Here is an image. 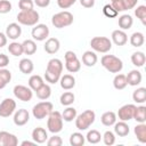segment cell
<instances>
[{"label":"cell","mask_w":146,"mask_h":146,"mask_svg":"<svg viewBox=\"0 0 146 146\" xmlns=\"http://www.w3.org/2000/svg\"><path fill=\"white\" fill-rule=\"evenodd\" d=\"M63 72V63L58 58H51L44 72V79L47 82L55 84L59 81V78L62 76Z\"/></svg>","instance_id":"6da1fadb"},{"label":"cell","mask_w":146,"mask_h":146,"mask_svg":"<svg viewBox=\"0 0 146 146\" xmlns=\"http://www.w3.org/2000/svg\"><path fill=\"white\" fill-rule=\"evenodd\" d=\"M100 63L103 67L111 73H120L123 68L122 60L114 55H104L100 59Z\"/></svg>","instance_id":"7a4b0ae2"},{"label":"cell","mask_w":146,"mask_h":146,"mask_svg":"<svg viewBox=\"0 0 146 146\" xmlns=\"http://www.w3.org/2000/svg\"><path fill=\"white\" fill-rule=\"evenodd\" d=\"M95 119H96L95 112L91 111V110H86V111L82 112L81 114L76 115V117L74 119V120H75V127H76V129H79L80 131L87 130V129L95 122Z\"/></svg>","instance_id":"3957f363"},{"label":"cell","mask_w":146,"mask_h":146,"mask_svg":"<svg viewBox=\"0 0 146 146\" xmlns=\"http://www.w3.org/2000/svg\"><path fill=\"white\" fill-rule=\"evenodd\" d=\"M40 19L39 13L34 9L26 10V11H19L17 14V22L18 24L25 25V26H34L38 24Z\"/></svg>","instance_id":"277c9868"},{"label":"cell","mask_w":146,"mask_h":146,"mask_svg":"<svg viewBox=\"0 0 146 146\" xmlns=\"http://www.w3.org/2000/svg\"><path fill=\"white\" fill-rule=\"evenodd\" d=\"M74 21V17L73 15L67 11V10H64V11H60V13H57L55 14L52 17H51V24L56 27V29H64V27H67L70 26Z\"/></svg>","instance_id":"5b68a950"},{"label":"cell","mask_w":146,"mask_h":146,"mask_svg":"<svg viewBox=\"0 0 146 146\" xmlns=\"http://www.w3.org/2000/svg\"><path fill=\"white\" fill-rule=\"evenodd\" d=\"M47 120V128L52 133H58L63 129V117L62 113L58 111H52L48 116Z\"/></svg>","instance_id":"8992f818"},{"label":"cell","mask_w":146,"mask_h":146,"mask_svg":"<svg viewBox=\"0 0 146 146\" xmlns=\"http://www.w3.org/2000/svg\"><path fill=\"white\" fill-rule=\"evenodd\" d=\"M54 111V106L50 102H40L38 104H35L32 108V115L36 119V120H42L44 117H47L51 112Z\"/></svg>","instance_id":"52a82bcc"},{"label":"cell","mask_w":146,"mask_h":146,"mask_svg":"<svg viewBox=\"0 0 146 146\" xmlns=\"http://www.w3.org/2000/svg\"><path fill=\"white\" fill-rule=\"evenodd\" d=\"M91 48L102 54H106L112 49V41L106 36H95L90 40Z\"/></svg>","instance_id":"ba28073f"},{"label":"cell","mask_w":146,"mask_h":146,"mask_svg":"<svg viewBox=\"0 0 146 146\" xmlns=\"http://www.w3.org/2000/svg\"><path fill=\"white\" fill-rule=\"evenodd\" d=\"M65 57V67L70 73H76L81 68V63L78 59V56L74 51L68 50L64 55Z\"/></svg>","instance_id":"9c48e42d"},{"label":"cell","mask_w":146,"mask_h":146,"mask_svg":"<svg viewBox=\"0 0 146 146\" xmlns=\"http://www.w3.org/2000/svg\"><path fill=\"white\" fill-rule=\"evenodd\" d=\"M13 92H14V96L22 102H30L33 97V90L30 87H26L23 84L15 86L13 89Z\"/></svg>","instance_id":"30bf717a"},{"label":"cell","mask_w":146,"mask_h":146,"mask_svg":"<svg viewBox=\"0 0 146 146\" xmlns=\"http://www.w3.org/2000/svg\"><path fill=\"white\" fill-rule=\"evenodd\" d=\"M16 110V102L13 98H6L0 103V116L9 117Z\"/></svg>","instance_id":"8fae6325"},{"label":"cell","mask_w":146,"mask_h":146,"mask_svg":"<svg viewBox=\"0 0 146 146\" xmlns=\"http://www.w3.org/2000/svg\"><path fill=\"white\" fill-rule=\"evenodd\" d=\"M32 38L35 41H43L49 35V27L46 24H36L32 29Z\"/></svg>","instance_id":"7c38bea8"},{"label":"cell","mask_w":146,"mask_h":146,"mask_svg":"<svg viewBox=\"0 0 146 146\" xmlns=\"http://www.w3.org/2000/svg\"><path fill=\"white\" fill-rule=\"evenodd\" d=\"M135 108H136V105L133 104H125L123 106H121L117 111V114L116 116L119 117L120 121H129L133 117V113H135Z\"/></svg>","instance_id":"4fadbf2b"},{"label":"cell","mask_w":146,"mask_h":146,"mask_svg":"<svg viewBox=\"0 0 146 146\" xmlns=\"http://www.w3.org/2000/svg\"><path fill=\"white\" fill-rule=\"evenodd\" d=\"M13 120H14V123L16 125H18V127L25 125L30 120V113L25 108H19V110H17L15 112Z\"/></svg>","instance_id":"5bb4252c"},{"label":"cell","mask_w":146,"mask_h":146,"mask_svg":"<svg viewBox=\"0 0 146 146\" xmlns=\"http://www.w3.org/2000/svg\"><path fill=\"white\" fill-rule=\"evenodd\" d=\"M0 145L1 146H16L18 145V139L15 135L8 131H0Z\"/></svg>","instance_id":"9a60e30c"},{"label":"cell","mask_w":146,"mask_h":146,"mask_svg":"<svg viewBox=\"0 0 146 146\" xmlns=\"http://www.w3.org/2000/svg\"><path fill=\"white\" fill-rule=\"evenodd\" d=\"M7 38H9L10 40H16L21 36L22 34V27L18 23H10L7 27H6V33Z\"/></svg>","instance_id":"2e32d148"},{"label":"cell","mask_w":146,"mask_h":146,"mask_svg":"<svg viewBox=\"0 0 146 146\" xmlns=\"http://www.w3.org/2000/svg\"><path fill=\"white\" fill-rule=\"evenodd\" d=\"M60 48V42L58 39L56 38H49L47 39L44 46H43V49L47 54H50V55H54L56 54Z\"/></svg>","instance_id":"e0dca14e"},{"label":"cell","mask_w":146,"mask_h":146,"mask_svg":"<svg viewBox=\"0 0 146 146\" xmlns=\"http://www.w3.org/2000/svg\"><path fill=\"white\" fill-rule=\"evenodd\" d=\"M32 139L36 144H43V143H46L47 139H48V133H47L46 129H43L41 127L34 128L33 131H32Z\"/></svg>","instance_id":"ac0fdd59"},{"label":"cell","mask_w":146,"mask_h":146,"mask_svg":"<svg viewBox=\"0 0 146 146\" xmlns=\"http://www.w3.org/2000/svg\"><path fill=\"white\" fill-rule=\"evenodd\" d=\"M112 42H114L116 46H124L128 42V35L123 30H115L112 32Z\"/></svg>","instance_id":"d6986e66"},{"label":"cell","mask_w":146,"mask_h":146,"mask_svg":"<svg viewBox=\"0 0 146 146\" xmlns=\"http://www.w3.org/2000/svg\"><path fill=\"white\" fill-rule=\"evenodd\" d=\"M125 79H127V83L129 86H132V87H136L138 84H140L141 82V73L138 71V70H131L127 75H125Z\"/></svg>","instance_id":"ffe728a7"},{"label":"cell","mask_w":146,"mask_h":146,"mask_svg":"<svg viewBox=\"0 0 146 146\" xmlns=\"http://www.w3.org/2000/svg\"><path fill=\"white\" fill-rule=\"evenodd\" d=\"M59 83L64 90H71L75 86V78L71 74H64L59 78Z\"/></svg>","instance_id":"44dd1931"},{"label":"cell","mask_w":146,"mask_h":146,"mask_svg":"<svg viewBox=\"0 0 146 146\" xmlns=\"http://www.w3.org/2000/svg\"><path fill=\"white\" fill-rule=\"evenodd\" d=\"M114 133L117 135L119 137H125L129 135L130 132V129H129V125L125 121H119V122H115L114 124Z\"/></svg>","instance_id":"7402d4cb"},{"label":"cell","mask_w":146,"mask_h":146,"mask_svg":"<svg viewBox=\"0 0 146 146\" xmlns=\"http://www.w3.org/2000/svg\"><path fill=\"white\" fill-rule=\"evenodd\" d=\"M98 58H97V55L95 51H91V50H87L83 52L82 55V63L88 66V67H92L96 65Z\"/></svg>","instance_id":"603a6c76"},{"label":"cell","mask_w":146,"mask_h":146,"mask_svg":"<svg viewBox=\"0 0 146 146\" xmlns=\"http://www.w3.org/2000/svg\"><path fill=\"white\" fill-rule=\"evenodd\" d=\"M117 24H119V27L121 30H129L131 29L132 24H133V19L131 17V15L129 14H123L119 17V21H117Z\"/></svg>","instance_id":"cb8c5ba5"},{"label":"cell","mask_w":146,"mask_h":146,"mask_svg":"<svg viewBox=\"0 0 146 146\" xmlns=\"http://www.w3.org/2000/svg\"><path fill=\"white\" fill-rule=\"evenodd\" d=\"M18 68L24 74H31L33 72L34 65H33V62L30 58H23L18 63Z\"/></svg>","instance_id":"d4e9b609"},{"label":"cell","mask_w":146,"mask_h":146,"mask_svg":"<svg viewBox=\"0 0 146 146\" xmlns=\"http://www.w3.org/2000/svg\"><path fill=\"white\" fill-rule=\"evenodd\" d=\"M133 132L139 143H141V144L146 143V124L145 123H138L133 128Z\"/></svg>","instance_id":"484cf974"},{"label":"cell","mask_w":146,"mask_h":146,"mask_svg":"<svg viewBox=\"0 0 146 146\" xmlns=\"http://www.w3.org/2000/svg\"><path fill=\"white\" fill-rule=\"evenodd\" d=\"M22 47H23V54H25V55H33V54H35V51L38 49L35 41L31 40V39H27V40L23 41Z\"/></svg>","instance_id":"4316f807"},{"label":"cell","mask_w":146,"mask_h":146,"mask_svg":"<svg viewBox=\"0 0 146 146\" xmlns=\"http://www.w3.org/2000/svg\"><path fill=\"white\" fill-rule=\"evenodd\" d=\"M100 121L105 127H111L116 122V114L112 111L105 112L102 116H100Z\"/></svg>","instance_id":"83f0119b"},{"label":"cell","mask_w":146,"mask_h":146,"mask_svg":"<svg viewBox=\"0 0 146 146\" xmlns=\"http://www.w3.org/2000/svg\"><path fill=\"white\" fill-rule=\"evenodd\" d=\"M132 119L136 120L137 123H145V121H146V107L144 105L136 106Z\"/></svg>","instance_id":"f1b7e54d"},{"label":"cell","mask_w":146,"mask_h":146,"mask_svg":"<svg viewBox=\"0 0 146 146\" xmlns=\"http://www.w3.org/2000/svg\"><path fill=\"white\" fill-rule=\"evenodd\" d=\"M35 94H36V97H38L39 99L46 100V99H48V98L50 97V95H51V88H50L49 84L43 83V84L35 91Z\"/></svg>","instance_id":"f546056e"},{"label":"cell","mask_w":146,"mask_h":146,"mask_svg":"<svg viewBox=\"0 0 146 146\" xmlns=\"http://www.w3.org/2000/svg\"><path fill=\"white\" fill-rule=\"evenodd\" d=\"M145 62H146V56L143 51H136L131 55V63L135 66L141 67V66H144Z\"/></svg>","instance_id":"4dcf8cb0"},{"label":"cell","mask_w":146,"mask_h":146,"mask_svg":"<svg viewBox=\"0 0 146 146\" xmlns=\"http://www.w3.org/2000/svg\"><path fill=\"white\" fill-rule=\"evenodd\" d=\"M132 99L133 102H136L137 104H143L146 102V88L144 87H140V88H137L133 94H132Z\"/></svg>","instance_id":"1f68e13d"},{"label":"cell","mask_w":146,"mask_h":146,"mask_svg":"<svg viewBox=\"0 0 146 146\" xmlns=\"http://www.w3.org/2000/svg\"><path fill=\"white\" fill-rule=\"evenodd\" d=\"M11 80V72L7 68H0V90L3 89Z\"/></svg>","instance_id":"d6a6232c"},{"label":"cell","mask_w":146,"mask_h":146,"mask_svg":"<svg viewBox=\"0 0 146 146\" xmlns=\"http://www.w3.org/2000/svg\"><path fill=\"white\" fill-rule=\"evenodd\" d=\"M144 42H145V36H144V34L141 32H135V33L131 34L130 43H131L132 47H136V48L141 47L144 44Z\"/></svg>","instance_id":"836d02e7"},{"label":"cell","mask_w":146,"mask_h":146,"mask_svg":"<svg viewBox=\"0 0 146 146\" xmlns=\"http://www.w3.org/2000/svg\"><path fill=\"white\" fill-rule=\"evenodd\" d=\"M43 79L38 75V74H34V75H31L30 79H29V87L33 90V91H36L42 84H43Z\"/></svg>","instance_id":"e575fe53"},{"label":"cell","mask_w":146,"mask_h":146,"mask_svg":"<svg viewBox=\"0 0 146 146\" xmlns=\"http://www.w3.org/2000/svg\"><path fill=\"white\" fill-rule=\"evenodd\" d=\"M113 86L116 90H122L124 89L128 83H127V79H125V75L124 74H116L113 79Z\"/></svg>","instance_id":"d590c367"},{"label":"cell","mask_w":146,"mask_h":146,"mask_svg":"<svg viewBox=\"0 0 146 146\" xmlns=\"http://www.w3.org/2000/svg\"><path fill=\"white\" fill-rule=\"evenodd\" d=\"M86 141V137L81 132H73L70 136V144L72 146H83Z\"/></svg>","instance_id":"8d00e7d4"},{"label":"cell","mask_w":146,"mask_h":146,"mask_svg":"<svg viewBox=\"0 0 146 146\" xmlns=\"http://www.w3.org/2000/svg\"><path fill=\"white\" fill-rule=\"evenodd\" d=\"M76 110L74 107H71V106H67L63 113H62V117H63V121H66V122H71L73 121L75 117H76Z\"/></svg>","instance_id":"74e56055"},{"label":"cell","mask_w":146,"mask_h":146,"mask_svg":"<svg viewBox=\"0 0 146 146\" xmlns=\"http://www.w3.org/2000/svg\"><path fill=\"white\" fill-rule=\"evenodd\" d=\"M74 99H75V96H74V94L71 92V91H65V92H63V94L60 95V98H59L60 104L64 105V106H70V105H72V104L74 103Z\"/></svg>","instance_id":"f35d334b"},{"label":"cell","mask_w":146,"mask_h":146,"mask_svg":"<svg viewBox=\"0 0 146 146\" xmlns=\"http://www.w3.org/2000/svg\"><path fill=\"white\" fill-rule=\"evenodd\" d=\"M8 51L15 56V57H18L23 54V47H22V43L19 42H16V41H13L11 43H9L8 46Z\"/></svg>","instance_id":"ab89813d"},{"label":"cell","mask_w":146,"mask_h":146,"mask_svg":"<svg viewBox=\"0 0 146 146\" xmlns=\"http://www.w3.org/2000/svg\"><path fill=\"white\" fill-rule=\"evenodd\" d=\"M86 139H87V141L90 143V144H97V143L100 141L102 135H100V132H99L98 130L92 129V130H89V131H88V133H87V136H86Z\"/></svg>","instance_id":"60d3db41"},{"label":"cell","mask_w":146,"mask_h":146,"mask_svg":"<svg viewBox=\"0 0 146 146\" xmlns=\"http://www.w3.org/2000/svg\"><path fill=\"white\" fill-rule=\"evenodd\" d=\"M135 15L137 16V18L140 19V22L145 25L146 24V6L140 5L135 9Z\"/></svg>","instance_id":"b9f144b4"},{"label":"cell","mask_w":146,"mask_h":146,"mask_svg":"<svg viewBox=\"0 0 146 146\" xmlns=\"http://www.w3.org/2000/svg\"><path fill=\"white\" fill-rule=\"evenodd\" d=\"M102 139H103V141H104L105 145L112 146V145L115 143V133L112 132V131H110V130H107V131H105V133L102 136Z\"/></svg>","instance_id":"7bdbcfd3"},{"label":"cell","mask_w":146,"mask_h":146,"mask_svg":"<svg viewBox=\"0 0 146 146\" xmlns=\"http://www.w3.org/2000/svg\"><path fill=\"white\" fill-rule=\"evenodd\" d=\"M103 14L108 18H114L119 15V13L112 7V5H105L103 7Z\"/></svg>","instance_id":"ee69618b"},{"label":"cell","mask_w":146,"mask_h":146,"mask_svg":"<svg viewBox=\"0 0 146 146\" xmlns=\"http://www.w3.org/2000/svg\"><path fill=\"white\" fill-rule=\"evenodd\" d=\"M33 6H34L33 0H19L18 1V7H19L21 11L31 10V9H33Z\"/></svg>","instance_id":"f6af8a7d"},{"label":"cell","mask_w":146,"mask_h":146,"mask_svg":"<svg viewBox=\"0 0 146 146\" xmlns=\"http://www.w3.org/2000/svg\"><path fill=\"white\" fill-rule=\"evenodd\" d=\"M112 7L117 11V13H122V11H125L128 10L127 9V6L124 3L123 0H112Z\"/></svg>","instance_id":"bcb514c9"},{"label":"cell","mask_w":146,"mask_h":146,"mask_svg":"<svg viewBox=\"0 0 146 146\" xmlns=\"http://www.w3.org/2000/svg\"><path fill=\"white\" fill-rule=\"evenodd\" d=\"M47 145L48 146H62L63 145V140H62V138L59 136H57V135L54 133L52 137H50L49 139H47Z\"/></svg>","instance_id":"7dc6e473"},{"label":"cell","mask_w":146,"mask_h":146,"mask_svg":"<svg viewBox=\"0 0 146 146\" xmlns=\"http://www.w3.org/2000/svg\"><path fill=\"white\" fill-rule=\"evenodd\" d=\"M11 10V3L9 0H0V14H7Z\"/></svg>","instance_id":"c3c4849f"},{"label":"cell","mask_w":146,"mask_h":146,"mask_svg":"<svg viewBox=\"0 0 146 146\" xmlns=\"http://www.w3.org/2000/svg\"><path fill=\"white\" fill-rule=\"evenodd\" d=\"M75 2H76V0H57V5L62 9H68Z\"/></svg>","instance_id":"681fc988"},{"label":"cell","mask_w":146,"mask_h":146,"mask_svg":"<svg viewBox=\"0 0 146 146\" xmlns=\"http://www.w3.org/2000/svg\"><path fill=\"white\" fill-rule=\"evenodd\" d=\"M9 64V57L5 54H0V68L6 67Z\"/></svg>","instance_id":"f907efd6"},{"label":"cell","mask_w":146,"mask_h":146,"mask_svg":"<svg viewBox=\"0 0 146 146\" xmlns=\"http://www.w3.org/2000/svg\"><path fill=\"white\" fill-rule=\"evenodd\" d=\"M33 2H34L38 7H40V8H46V7L49 6L50 0H34Z\"/></svg>","instance_id":"816d5d0a"},{"label":"cell","mask_w":146,"mask_h":146,"mask_svg":"<svg viewBox=\"0 0 146 146\" xmlns=\"http://www.w3.org/2000/svg\"><path fill=\"white\" fill-rule=\"evenodd\" d=\"M80 3L84 8H92L95 6V0H80Z\"/></svg>","instance_id":"f5cc1de1"},{"label":"cell","mask_w":146,"mask_h":146,"mask_svg":"<svg viewBox=\"0 0 146 146\" xmlns=\"http://www.w3.org/2000/svg\"><path fill=\"white\" fill-rule=\"evenodd\" d=\"M123 1H124L125 6H127V9H132V8H135L136 5H137V2H138V0H123Z\"/></svg>","instance_id":"db71d44e"},{"label":"cell","mask_w":146,"mask_h":146,"mask_svg":"<svg viewBox=\"0 0 146 146\" xmlns=\"http://www.w3.org/2000/svg\"><path fill=\"white\" fill-rule=\"evenodd\" d=\"M7 35L5 34V33H2V32H0V48H2V47H5L6 44H7Z\"/></svg>","instance_id":"11a10c76"},{"label":"cell","mask_w":146,"mask_h":146,"mask_svg":"<svg viewBox=\"0 0 146 146\" xmlns=\"http://www.w3.org/2000/svg\"><path fill=\"white\" fill-rule=\"evenodd\" d=\"M35 144H36L35 141H30V140H24V141L21 143L22 146H25V145H35Z\"/></svg>","instance_id":"9f6ffc18"}]
</instances>
